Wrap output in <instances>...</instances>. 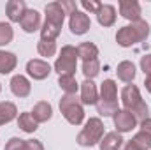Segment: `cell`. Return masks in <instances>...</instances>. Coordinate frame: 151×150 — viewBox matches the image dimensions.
Returning <instances> with one entry per match:
<instances>
[{
    "label": "cell",
    "mask_w": 151,
    "mask_h": 150,
    "mask_svg": "<svg viewBox=\"0 0 151 150\" xmlns=\"http://www.w3.org/2000/svg\"><path fill=\"white\" fill-rule=\"evenodd\" d=\"M150 32H151L150 23L144 21V20H139V21H134L130 25L121 27L116 32V42L123 48H130V46H135V44L146 41Z\"/></svg>",
    "instance_id": "1"
},
{
    "label": "cell",
    "mask_w": 151,
    "mask_h": 150,
    "mask_svg": "<svg viewBox=\"0 0 151 150\" xmlns=\"http://www.w3.org/2000/svg\"><path fill=\"white\" fill-rule=\"evenodd\" d=\"M121 103H123V108L132 113L137 120L142 122V120L148 118L150 108L144 103V99H142V95H141V92H139V88L135 85L130 83V85L123 87V90H121Z\"/></svg>",
    "instance_id": "2"
},
{
    "label": "cell",
    "mask_w": 151,
    "mask_h": 150,
    "mask_svg": "<svg viewBox=\"0 0 151 150\" xmlns=\"http://www.w3.org/2000/svg\"><path fill=\"white\" fill-rule=\"evenodd\" d=\"M97 113L102 117H113L119 110L118 106V85L114 79H104L100 83V94L97 101Z\"/></svg>",
    "instance_id": "3"
},
{
    "label": "cell",
    "mask_w": 151,
    "mask_h": 150,
    "mask_svg": "<svg viewBox=\"0 0 151 150\" xmlns=\"http://www.w3.org/2000/svg\"><path fill=\"white\" fill-rule=\"evenodd\" d=\"M104 122L99 117H91L90 120H86L84 127L81 129V133L77 134V143L81 147H95L100 143V140L104 138Z\"/></svg>",
    "instance_id": "4"
},
{
    "label": "cell",
    "mask_w": 151,
    "mask_h": 150,
    "mask_svg": "<svg viewBox=\"0 0 151 150\" xmlns=\"http://www.w3.org/2000/svg\"><path fill=\"white\" fill-rule=\"evenodd\" d=\"M60 111L70 125H81L84 120V108L76 94H65L60 99Z\"/></svg>",
    "instance_id": "5"
},
{
    "label": "cell",
    "mask_w": 151,
    "mask_h": 150,
    "mask_svg": "<svg viewBox=\"0 0 151 150\" xmlns=\"http://www.w3.org/2000/svg\"><path fill=\"white\" fill-rule=\"evenodd\" d=\"M77 48L70 46V44H65L62 50H60V55L55 62V71L58 73V76H74L76 69H77Z\"/></svg>",
    "instance_id": "6"
},
{
    "label": "cell",
    "mask_w": 151,
    "mask_h": 150,
    "mask_svg": "<svg viewBox=\"0 0 151 150\" xmlns=\"http://www.w3.org/2000/svg\"><path fill=\"white\" fill-rule=\"evenodd\" d=\"M113 122H114V127H116V133L123 134V133H130L132 129H135L139 120L127 110H118L113 115Z\"/></svg>",
    "instance_id": "7"
},
{
    "label": "cell",
    "mask_w": 151,
    "mask_h": 150,
    "mask_svg": "<svg viewBox=\"0 0 151 150\" xmlns=\"http://www.w3.org/2000/svg\"><path fill=\"white\" fill-rule=\"evenodd\" d=\"M69 28L74 36H84L91 28V20L86 12L83 11H74L69 18Z\"/></svg>",
    "instance_id": "8"
},
{
    "label": "cell",
    "mask_w": 151,
    "mask_h": 150,
    "mask_svg": "<svg viewBox=\"0 0 151 150\" xmlns=\"http://www.w3.org/2000/svg\"><path fill=\"white\" fill-rule=\"evenodd\" d=\"M27 74L35 81H42L51 74V66L42 58H32L27 62Z\"/></svg>",
    "instance_id": "9"
},
{
    "label": "cell",
    "mask_w": 151,
    "mask_h": 150,
    "mask_svg": "<svg viewBox=\"0 0 151 150\" xmlns=\"http://www.w3.org/2000/svg\"><path fill=\"white\" fill-rule=\"evenodd\" d=\"M118 7H119V14H121L125 20H128L130 23L142 20V18H141V14H142L141 4H139L137 0H119Z\"/></svg>",
    "instance_id": "10"
},
{
    "label": "cell",
    "mask_w": 151,
    "mask_h": 150,
    "mask_svg": "<svg viewBox=\"0 0 151 150\" xmlns=\"http://www.w3.org/2000/svg\"><path fill=\"white\" fill-rule=\"evenodd\" d=\"M44 12H46V21H47V23H53V25H56V27H60V28L63 27L65 11H63V7H62L60 2H49V4H46Z\"/></svg>",
    "instance_id": "11"
},
{
    "label": "cell",
    "mask_w": 151,
    "mask_h": 150,
    "mask_svg": "<svg viewBox=\"0 0 151 150\" xmlns=\"http://www.w3.org/2000/svg\"><path fill=\"white\" fill-rule=\"evenodd\" d=\"M11 92L16 95V97H19V99H23V97H28L30 95V92H32V83L28 81V78L23 74H16L11 78Z\"/></svg>",
    "instance_id": "12"
},
{
    "label": "cell",
    "mask_w": 151,
    "mask_h": 150,
    "mask_svg": "<svg viewBox=\"0 0 151 150\" xmlns=\"http://www.w3.org/2000/svg\"><path fill=\"white\" fill-rule=\"evenodd\" d=\"M19 25H21L23 32H27V34H34V32L40 30V27H42L40 25V12L37 9H27Z\"/></svg>",
    "instance_id": "13"
},
{
    "label": "cell",
    "mask_w": 151,
    "mask_h": 150,
    "mask_svg": "<svg viewBox=\"0 0 151 150\" xmlns=\"http://www.w3.org/2000/svg\"><path fill=\"white\" fill-rule=\"evenodd\" d=\"M79 88H81V103H83V106L86 104V106H91V104H97V101H99V88H97V85L93 83V79H84L81 85H79Z\"/></svg>",
    "instance_id": "14"
},
{
    "label": "cell",
    "mask_w": 151,
    "mask_h": 150,
    "mask_svg": "<svg viewBox=\"0 0 151 150\" xmlns=\"http://www.w3.org/2000/svg\"><path fill=\"white\" fill-rule=\"evenodd\" d=\"M27 9H28V7H27L25 0H9L7 5H5V14H7L9 21L19 23L21 18H23V14L27 12Z\"/></svg>",
    "instance_id": "15"
},
{
    "label": "cell",
    "mask_w": 151,
    "mask_h": 150,
    "mask_svg": "<svg viewBox=\"0 0 151 150\" xmlns=\"http://www.w3.org/2000/svg\"><path fill=\"white\" fill-rule=\"evenodd\" d=\"M123 136L119 134V133H106L104 134V138L100 140V143H99V149L100 150H119L123 147Z\"/></svg>",
    "instance_id": "16"
},
{
    "label": "cell",
    "mask_w": 151,
    "mask_h": 150,
    "mask_svg": "<svg viewBox=\"0 0 151 150\" xmlns=\"http://www.w3.org/2000/svg\"><path fill=\"white\" fill-rule=\"evenodd\" d=\"M97 20L102 27H113L116 23V9L111 4H102L97 11Z\"/></svg>",
    "instance_id": "17"
},
{
    "label": "cell",
    "mask_w": 151,
    "mask_h": 150,
    "mask_svg": "<svg viewBox=\"0 0 151 150\" xmlns=\"http://www.w3.org/2000/svg\"><path fill=\"white\" fill-rule=\"evenodd\" d=\"M18 66V57L12 51L0 50V74H11Z\"/></svg>",
    "instance_id": "18"
},
{
    "label": "cell",
    "mask_w": 151,
    "mask_h": 150,
    "mask_svg": "<svg viewBox=\"0 0 151 150\" xmlns=\"http://www.w3.org/2000/svg\"><path fill=\"white\" fill-rule=\"evenodd\" d=\"M116 74H118V78L123 83H128L130 85L135 79V66H134V62H130V60L119 62L118 67H116Z\"/></svg>",
    "instance_id": "19"
},
{
    "label": "cell",
    "mask_w": 151,
    "mask_h": 150,
    "mask_svg": "<svg viewBox=\"0 0 151 150\" xmlns=\"http://www.w3.org/2000/svg\"><path fill=\"white\" fill-rule=\"evenodd\" d=\"M30 113H32V117L35 118L37 124H42V122H47L53 117V108L47 101H39Z\"/></svg>",
    "instance_id": "20"
},
{
    "label": "cell",
    "mask_w": 151,
    "mask_h": 150,
    "mask_svg": "<svg viewBox=\"0 0 151 150\" xmlns=\"http://www.w3.org/2000/svg\"><path fill=\"white\" fill-rule=\"evenodd\" d=\"M18 127H19L23 133L32 134V133H35L39 129V124L35 122V118L32 117L30 111H23V113L18 115Z\"/></svg>",
    "instance_id": "21"
},
{
    "label": "cell",
    "mask_w": 151,
    "mask_h": 150,
    "mask_svg": "<svg viewBox=\"0 0 151 150\" xmlns=\"http://www.w3.org/2000/svg\"><path fill=\"white\" fill-rule=\"evenodd\" d=\"M18 117V108L14 103L11 101H4L0 103V125H5L9 122H12Z\"/></svg>",
    "instance_id": "22"
},
{
    "label": "cell",
    "mask_w": 151,
    "mask_h": 150,
    "mask_svg": "<svg viewBox=\"0 0 151 150\" xmlns=\"http://www.w3.org/2000/svg\"><path fill=\"white\" fill-rule=\"evenodd\" d=\"M77 55H79V58H81L83 62H86V60H95V58H99V48H97L93 42L86 41V42H81V44L77 46Z\"/></svg>",
    "instance_id": "23"
},
{
    "label": "cell",
    "mask_w": 151,
    "mask_h": 150,
    "mask_svg": "<svg viewBox=\"0 0 151 150\" xmlns=\"http://www.w3.org/2000/svg\"><path fill=\"white\" fill-rule=\"evenodd\" d=\"M58 85L65 94H76L79 88L76 76H58Z\"/></svg>",
    "instance_id": "24"
},
{
    "label": "cell",
    "mask_w": 151,
    "mask_h": 150,
    "mask_svg": "<svg viewBox=\"0 0 151 150\" xmlns=\"http://www.w3.org/2000/svg\"><path fill=\"white\" fill-rule=\"evenodd\" d=\"M81 71H83V74H84V78H86V79H93L95 76L100 73V62H99V58L83 62Z\"/></svg>",
    "instance_id": "25"
},
{
    "label": "cell",
    "mask_w": 151,
    "mask_h": 150,
    "mask_svg": "<svg viewBox=\"0 0 151 150\" xmlns=\"http://www.w3.org/2000/svg\"><path fill=\"white\" fill-rule=\"evenodd\" d=\"M60 32H62V28H60V27H56V25H53V23L44 21V23H42V27H40V39L55 41V39L60 36Z\"/></svg>",
    "instance_id": "26"
},
{
    "label": "cell",
    "mask_w": 151,
    "mask_h": 150,
    "mask_svg": "<svg viewBox=\"0 0 151 150\" xmlns=\"http://www.w3.org/2000/svg\"><path fill=\"white\" fill-rule=\"evenodd\" d=\"M37 51L40 57H46V58H49V57H53L55 53H56V42L55 41H46V39H39L37 42Z\"/></svg>",
    "instance_id": "27"
},
{
    "label": "cell",
    "mask_w": 151,
    "mask_h": 150,
    "mask_svg": "<svg viewBox=\"0 0 151 150\" xmlns=\"http://www.w3.org/2000/svg\"><path fill=\"white\" fill-rule=\"evenodd\" d=\"M130 141L134 143V147L137 150H150L151 149V136L148 133H144V131H139Z\"/></svg>",
    "instance_id": "28"
},
{
    "label": "cell",
    "mask_w": 151,
    "mask_h": 150,
    "mask_svg": "<svg viewBox=\"0 0 151 150\" xmlns=\"http://www.w3.org/2000/svg\"><path fill=\"white\" fill-rule=\"evenodd\" d=\"M12 39H14V30L11 23L0 21V46H7Z\"/></svg>",
    "instance_id": "29"
},
{
    "label": "cell",
    "mask_w": 151,
    "mask_h": 150,
    "mask_svg": "<svg viewBox=\"0 0 151 150\" xmlns=\"http://www.w3.org/2000/svg\"><path fill=\"white\" fill-rule=\"evenodd\" d=\"M4 150H25V140L21 138H11L7 143H5V149Z\"/></svg>",
    "instance_id": "30"
},
{
    "label": "cell",
    "mask_w": 151,
    "mask_h": 150,
    "mask_svg": "<svg viewBox=\"0 0 151 150\" xmlns=\"http://www.w3.org/2000/svg\"><path fill=\"white\" fill-rule=\"evenodd\" d=\"M81 5H83V9H86L88 12H93V14H97V11L100 9V2H97V0H81Z\"/></svg>",
    "instance_id": "31"
},
{
    "label": "cell",
    "mask_w": 151,
    "mask_h": 150,
    "mask_svg": "<svg viewBox=\"0 0 151 150\" xmlns=\"http://www.w3.org/2000/svg\"><path fill=\"white\" fill-rule=\"evenodd\" d=\"M141 71L146 76H151V53L141 57Z\"/></svg>",
    "instance_id": "32"
},
{
    "label": "cell",
    "mask_w": 151,
    "mask_h": 150,
    "mask_svg": "<svg viewBox=\"0 0 151 150\" xmlns=\"http://www.w3.org/2000/svg\"><path fill=\"white\" fill-rule=\"evenodd\" d=\"M25 150H44L40 140H25Z\"/></svg>",
    "instance_id": "33"
},
{
    "label": "cell",
    "mask_w": 151,
    "mask_h": 150,
    "mask_svg": "<svg viewBox=\"0 0 151 150\" xmlns=\"http://www.w3.org/2000/svg\"><path fill=\"white\" fill-rule=\"evenodd\" d=\"M60 4H62V7H63L65 14H69V16H70L74 11H77V7H76V2H72V0H62Z\"/></svg>",
    "instance_id": "34"
},
{
    "label": "cell",
    "mask_w": 151,
    "mask_h": 150,
    "mask_svg": "<svg viewBox=\"0 0 151 150\" xmlns=\"http://www.w3.org/2000/svg\"><path fill=\"white\" fill-rule=\"evenodd\" d=\"M141 131L148 133V134L151 136V118H150V117H148L146 120H142V122H141Z\"/></svg>",
    "instance_id": "35"
},
{
    "label": "cell",
    "mask_w": 151,
    "mask_h": 150,
    "mask_svg": "<svg viewBox=\"0 0 151 150\" xmlns=\"http://www.w3.org/2000/svg\"><path fill=\"white\" fill-rule=\"evenodd\" d=\"M144 87H146V90L151 94V76H146V79H144Z\"/></svg>",
    "instance_id": "36"
},
{
    "label": "cell",
    "mask_w": 151,
    "mask_h": 150,
    "mask_svg": "<svg viewBox=\"0 0 151 150\" xmlns=\"http://www.w3.org/2000/svg\"><path fill=\"white\" fill-rule=\"evenodd\" d=\"M121 150H137V149L134 147V143H132V141H127V143H125V147H123Z\"/></svg>",
    "instance_id": "37"
},
{
    "label": "cell",
    "mask_w": 151,
    "mask_h": 150,
    "mask_svg": "<svg viewBox=\"0 0 151 150\" xmlns=\"http://www.w3.org/2000/svg\"><path fill=\"white\" fill-rule=\"evenodd\" d=\"M0 92H2V85H0Z\"/></svg>",
    "instance_id": "38"
}]
</instances>
